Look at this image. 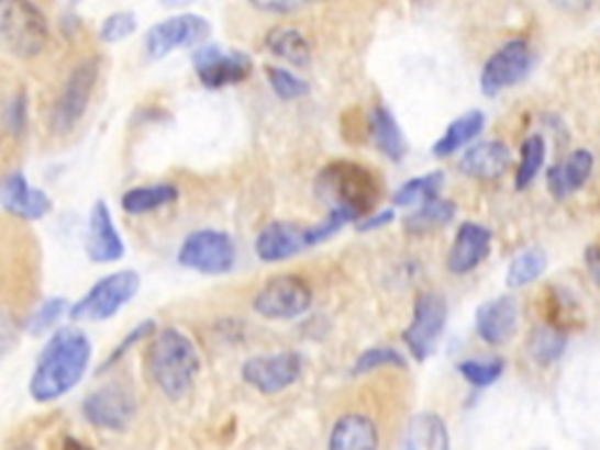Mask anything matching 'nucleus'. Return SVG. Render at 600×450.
I'll list each match as a JSON object with an SVG mask.
<instances>
[{
    "instance_id": "obj_4",
    "label": "nucleus",
    "mask_w": 600,
    "mask_h": 450,
    "mask_svg": "<svg viewBox=\"0 0 600 450\" xmlns=\"http://www.w3.org/2000/svg\"><path fill=\"white\" fill-rule=\"evenodd\" d=\"M316 193L331 206L341 204L357 212L359 218L370 212V206L378 202V181L368 169L352 162H335L326 167L316 179Z\"/></svg>"
},
{
    "instance_id": "obj_9",
    "label": "nucleus",
    "mask_w": 600,
    "mask_h": 450,
    "mask_svg": "<svg viewBox=\"0 0 600 450\" xmlns=\"http://www.w3.org/2000/svg\"><path fill=\"white\" fill-rule=\"evenodd\" d=\"M535 52L523 38H511L498 47L481 71V90L488 97H496L507 88H514L533 71Z\"/></svg>"
},
{
    "instance_id": "obj_18",
    "label": "nucleus",
    "mask_w": 600,
    "mask_h": 450,
    "mask_svg": "<svg viewBox=\"0 0 600 450\" xmlns=\"http://www.w3.org/2000/svg\"><path fill=\"white\" fill-rule=\"evenodd\" d=\"M305 249H310L308 228H300L298 223L273 221L256 237V256L263 263L287 261Z\"/></svg>"
},
{
    "instance_id": "obj_25",
    "label": "nucleus",
    "mask_w": 600,
    "mask_h": 450,
    "mask_svg": "<svg viewBox=\"0 0 600 450\" xmlns=\"http://www.w3.org/2000/svg\"><path fill=\"white\" fill-rule=\"evenodd\" d=\"M179 200V188L174 183H148V185H136L130 188L125 195H122L120 204L122 210L132 216H144L151 212L163 210Z\"/></svg>"
},
{
    "instance_id": "obj_1",
    "label": "nucleus",
    "mask_w": 600,
    "mask_h": 450,
    "mask_svg": "<svg viewBox=\"0 0 600 450\" xmlns=\"http://www.w3.org/2000/svg\"><path fill=\"white\" fill-rule=\"evenodd\" d=\"M92 361V342L76 326L57 328L35 361L29 392L38 404H52L66 396L82 380Z\"/></svg>"
},
{
    "instance_id": "obj_17",
    "label": "nucleus",
    "mask_w": 600,
    "mask_h": 450,
    "mask_svg": "<svg viewBox=\"0 0 600 450\" xmlns=\"http://www.w3.org/2000/svg\"><path fill=\"white\" fill-rule=\"evenodd\" d=\"M492 247V233L481 223L465 221L455 233L446 266L453 274H467L479 268Z\"/></svg>"
},
{
    "instance_id": "obj_3",
    "label": "nucleus",
    "mask_w": 600,
    "mask_h": 450,
    "mask_svg": "<svg viewBox=\"0 0 600 450\" xmlns=\"http://www.w3.org/2000/svg\"><path fill=\"white\" fill-rule=\"evenodd\" d=\"M0 41L14 57H38L49 43V22L33 0H0Z\"/></svg>"
},
{
    "instance_id": "obj_29",
    "label": "nucleus",
    "mask_w": 600,
    "mask_h": 450,
    "mask_svg": "<svg viewBox=\"0 0 600 450\" xmlns=\"http://www.w3.org/2000/svg\"><path fill=\"white\" fill-rule=\"evenodd\" d=\"M455 204L444 198H427L418 204V210L405 218V228L411 233H422L430 228H441V225H448L455 218Z\"/></svg>"
},
{
    "instance_id": "obj_39",
    "label": "nucleus",
    "mask_w": 600,
    "mask_h": 450,
    "mask_svg": "<svg viewBox=\"0 0 600 450\" xmlns=\"http://www.w3.org/2000/svg\"><path fill=\"white\" fill-rule=\"evenodd\" d=\"M254 10L263 14H277V16H287L298 10L308 8L314 0H246Z\"/></svg>"
},
{
    "instance_id": "obj_44",
    "label": "nucleus",
    "mask_w": 600,
    "mask_h": 450,
    "mask_svg": "<svg viewBox=\"0 0 600 450\" xmlns=\"http://www.w3.org/2000/svg\"><path fill=\"white\" fill-rule=\"evenodd\" d=\"M12 342H14V326L8 317L0 315V355H5Z\"/></svg>"
},
{
    "instance_id": "obj_23",
    "label": "nucleus",
    "mask_w": 600,
    "mask_h": 450,
    "mask_svg": "<svg viewBox=\"0 0 600 450\" xmlns=\"http://www.w3.org/2000/svg\"><path fill=\"white\" fill-rule=\"evenodd\" d=\"M401 446L405 450H446L451 446L448 427L436 413H418L403 427Z\"/></svg>"
},
{
    "instance_id": "obj_37",
    "label": "nucleus",
    "mask_w": 600,
    "mask_h": 450,
    "mask_svg": "<svg viewBox=\"0 0 600 450\" xmlns=\"http://www.w3.org/2000/svg\"><path fill=\"white\" fill-rule=\"evenodd\" d=\"M136 31V16L132 12H113L103 20L99 38L103 43H122Z\"/></svg>"
},
{
    "instance_id": "obj_24",
    "label": "nucleus",
    "mask_w": 600,
    "mask_h": 450,
    "mask_svg": "<svg viewBox=\"0 0 600 450\" xmlns=\"http://www.w3.org/2000/svg\"><path fill=\"white\" fill-rule=\"evenodd\" d=\"M368 132H370V138H374L376 148L385 155V158H390L392 162H399L403 158L405 138L390 109L376 106L368 113Z\"/></svg>"
},
{
    "instance_id": "obj_42",
    "label": "nucleus",
    "mask_w": 600,
    "mask_h": 450,
    "mask_svg": "<svg viewBox=\"0 0 600 450\" xmlns=\"http://www.w3.org/2000/svg\"><path fill=\"white\" fill-rule=\"evenodd\" d=\"M392 218H395V210H380L374 216H366L359 225V230H378V228H382V225L390 223Z\"/></svg>"
},
{
    "instance_id": "obj_7",
    "label": "nucleus",
    "mask_w": 600,
    "mask_h": 450,
    "mask_svg": "<svg viewBox=\"0 0 600 450\" xmlns=\"http://www.w3.org/2000/svg\"><path fill=\"white\" fill-rule=\"evenodd\" d=\"M99 80V64L97 61H82L74 68V74L68 76L64 88L52 106L49 125L52 132L68 134L82 120V115L90 109V101Z\"/></svg>"
},
{
    "instance_id": "obj_30",
    "label": "nucleus",
    "mask_w": 600,
    "mask_h": 450,
    "mask_svg": "<svg viewBox=\"0 0 600 450\" xmlns=\"http://www.w3.org/2000/svg\"><path fill=\"white\" fill-rule=\"evenodd\" d=\"M546 266H549V258H546L544 249L527 247L519 256H514V261L509 263L507 284L511 289H519V286L531 284V282L540 280V277L546 270Z\"/></svg>"
},
{
    "instance_id": "obj_20",
    "label": "nucleus",
    "mask_w": 600,
    "mask_h": 450,
    "mask_svg": "<svg viewBox=\"0 0 600 450\" xmlns=\"http://www.w3.org/2000/svg\"><path fill=\"white\" fill-rule=\"evenodd\" d=\"M511 165V153L502 142H481L460 155V171L476 181L502 177Z\"/></svg>"
},
{
    "instance_id": "obj_43",
    "label": "nucleus",
    "mask_w": 600,
    "mask_h": 450,
    "mask_svg": "<svg viewBox=\"0 0 600 450\" xmlns=\"http://www.w3.org/2000/svg\"><path fill=\"white\" fill-rule=\"evenodd\" d=\"M585 261H587V270L591 274V280L600 286V245H591L585 251Z\"/></svg>"
},
{
    "instance_id": "obj_40",
    "label": "nucleus",
    "mask_w": 600,
    "mask_h": 450,
    "mask_svg": "<svg viewBox=\"0 0 600 450\" xmlns=\"http://www.w3.org/2000/svg\"><path fill=\"white\" fill-rule=\"evenodd\" d=\"M546 5L566 16H587L600 5V0H546Z\"/></svg>"
},
{
    "instance_id": "obj_12",
    "label": "nucleus",
    "mask_w": 600,
    "mask_h": 450,
    "mask_svg": "<svg viewBox=\"0 0 600 450\" xmlns=\"http://www.w3.org/2000/svg\"><path fill=\"white\" fill-rule=\"evenodd\" d=\"M136 413L134 392L122 383H109L85 396L82 415L92 427L105 431H125Z\"/></svg>"
},
{
    "instance_id": "obj_22",
    "label": "nucleus",
    "mask_w": 600,
    "mask_h": 450,
    "mask_svg": "<svg viewBox=\"0 0 600 450\" xmlns=\"http://www.w3.org/2000/svg\"><path fill=\"white\" fill-rule=\"evenodd\" d=\"M378 443V427L364 413H345L331 427V450H374Z\"/></svg>"
},
{
    "instance_id": "obj_21",
    "label": "nucleus",
    "mask_w": 600,
    "mask_h": 450,
    "mask_svg": "<svg viewBox=\"0 0 600 450\" xmlns=\"http://www.w3.org/2000/svg\"><path fill=\"white\" fill-rule=\"evenodd\" d=\"M591 171L593 155L587 148H577L566 160L549 167V171H546V185H549V193L556 200H563L585 185L591 179Z\"/></svg>"
},
{
    "instance_id": "obj_19",
    "label": "nucleus",
    "mask_w": 600,
    "mask_h": 450,
    "mask_svg": "<svg viewBox=\"0 0 600 450\" xmlns=\"http://www.w3.org/2000/svg\"><path fill=\"white\" fill-rule=\"evenodd\" d=\"M519 328V303L511 296L486 301L476 310V334L488 345H504Z\"/></svg>"
},
{
    "instance_id": "obj_11",
    "label": "nucleus",
    "mask_w": 600,
    "mask_h": 450,
    "mask_svg": "<svg viewBox=\"0 0 600 450\" xmlns=\"http://www.w3.org/2000/svg\"><path fill=\"white\" fill-rule=\"evenodd\" d=\"M211 36V24L200 14H176L157 22L146 33V55L153 61L169 57L171 52L184 47H196L207 43Z\"/></svg>"
},
{
    "instance_id": "obj_15",
    "label": "nucleus",
    "mask_w": 600,
    "mask_h": 450,
    "mask_svg": "<svg viewBox=\"0 0 600 450\" xmlns=\"http://www.w3.org/2000/svg\"><path fill=\"white\" fill-rule=\"evenodd\" d=\"M85 249L92 263H115L125 256V241H122L113 214L109 204L103 200H97L90 210V218H87V237Z\"/></svg>"
},
{
    "instance_id": "obj_28",
    "label": "nucleus",
    "mask_w": 600,
    "mask_h": 450,
    "mask_svg": "<svg viewBox=\"0 0 600 450\" xmlns=\"http://www.w3.org/2000/svg\"><path fill=\"white\" fill-rule=\"evenodd\" d=\"M568 348V336L560 331L558 326H537L531 331V338H527V355L540 367H552L556 363L563 352Z\"/></svg>"
},
{
    "instance_id": "obj_16",
    "label": "nucleus",
    "mask_w": 600,
    "mask_h": 450,
    "mask_svg": "<svg viewBox=\"0 0 600 450\" xmlns=\"http://www.w3.org/2000/svg\"><path fill=\"white\" fill-rule=\"evenodd\" d=\"M0 206L22 221H41L52 212V198L43 188H35L22 171H10L0 181Z\"/></svg>"
},
{
    "instance_id": "obj_13",
    "label": "nucleus",
    "mask_w": 600,
    "mask_h": 450,
    "mask_svg": "<svg viewBox=\"0 0 600 450\" xmlns=\"http://www.w3.org/2000/svg\"><path fill=\"white\" fill-rule=\"evenodd\" d=\"M192 68L200 82L209 90H221L227 85L244 82L254 71V61L244 52H231L219 45H204L192 55Z\"/></svg>"
},
{
    "instance_id": "obj_32",
    "label": "nucleus",
    "mask_w": 600,
    "mask_h": 450,
    "mask_svg": "<svg viewBox=\"0 0 600 450\" xmlns=\"http://www.w3.org/2000/svg\"><path fill=\"white\" fill-rule=\"evenodd\" d=\"M457 371L474 387H488L498 383L500 375L504 373V359L500 357H486V359H467L457 363Z\"/></svg>"
},
{
    "instance_id": "obj_5",
    "label": "nucleus",
    "mask_w": 600,
    "mask_h": 450,
    "mask_svg": "<svg viewBox=\"0 0 600 450\" xmlns=\"http://www.w3.org/2000/svg\"><path fill=\"white\" fill-rule=\"evenodd\" d=\"M138 289L141 277L134 270H118L105 274L74 307H68V317L74 322L111 319L136 296Z\"/></svg>"
},
{
    "instance_id": "obj_35",
    "label": "nucleus",
    "mask_w": 600,
    "mask_h": 450,
    "mask_svg": "<svg viewBox=\"0 0 600 450\" xmlns=\"http://www.w3.org/2000/svg\"><path fill=\"white\" fill-rule=\"evenodd\" d=\"M68 313V301L66 299H47L43 301L35 313L29 317V334L31 336H43L49 328H55L57 322Z\"/></svg>"
},
{
    "instance_id": "obj_27",
    "label": "nucleus",
    "mask_w": 600,
    "mask_h": 450,
    "mask_svg": "<svg viewBox=\"0 0 600 450\" xmlns=\"http://www.w3.org/2000/svg\"><path fill=\"white\" fill-rule=\"evenodd\" d=\"M266 47L275 57L285 59L298 68H305L312 59L310 41L293 26H275L266 36Z\"/></svg>"
},
{
    "instance_id": "obj_8",
    "label": "nucleus",
    "mask_w": 600,
    "mask_h": 450,
    "mask_svg": "<svg viewBox=\"0 0 600 450\" xmlns=\"http://www.w3.org/2000/svg\"><path fill=\"white\" fill-rule=\"evenodd\" d=\"M254 313L266 319H296L312 305V289L296 274H277L254 296Z\"/></svg>"
},
{
    "instance_id": "obj_10",
    "label": "nucleus",
    "mask_w": 600,
    "mask_h": 450,
    "mask_svg": "<svg viewBox=\"0 0 600 450\" xmlns=\"http://www.w3.org/2000/svg\"><path fill=\"white\" fill-rule=\"evenodd\" d=\"M446 319L448 305L444 296H438L434 291L420 293L413 305V319L403 331L405 348L418 361H425L436 350L441 336H444Z\"/></svg>"
},
{
    "instance_id": "obj_36",
    "label": "nucleus",
    "mask_w": 600,
    "mask_h": 450,
    "mask_svg": "<svg viewBox=\"0 0 600 450\" xmlns=\"http://www.w3.org/2000/svg\"><path fill=\"white\" fill-rule=\"evenodd\" d=\"M382 367H405V359L395 348H370L357 357L355 367H352V373L364 375Z\"/></svg>"
},
{
    "instance_id": "obj_6",
    "label": "nucleus",
    "mask_w": 600,
    "mask_h": 450,
    "mask_svg": "<svg viewBox=\"0 0 600 450\" xmlns=\"http://www.w3.org/2000/svg\"><path fill=\"white\" fill-rule=\"evenodd\" d=\"M179 263L200 274H225L237 263L235 239L221 230H196L190 233L179 249Z\"/></svg>"
},
{
    "instance_id": "obj_34",
    "label": "nucleus",
    "mask_w": 600,
    "mask_h": 450,
    "mask_svg": "<svg viewBox=\"0 0 600 450\" xmlns=\"http://www.w3.org/2000/svg\"><path fill=\"white\" fill-rule=\"evenodd\" d=\"M266 74H268V82H270L273 92L281 101H293V99H300L310 92V85L303 78H298L291 71H287V68L268 66Z\"/></svg>"
},
{
    "instance_id": "obj_26",
    "label": "nucleus",
    "mask_w": 600,
    "mask_h": 450,
    "mask_svg": "<svg viewBox=\"0 0 600 450\" xmlns=\"http://www.w3.org/2000/svg\"><path fill=\"white\" fill-rule=\"evenodd\" d=\"M484 125H486V115L481 111H467L465 115L453 120V123L446 127L444 136H441L432 146V155L434 158H448V155L457 153L469 142H474V138L481 134Z\"/></svg>"
},
{
    "instance_id": "obj_45",
    "label": "nucleus",
    "mask_w": 600,
    "mask_h": 450,
    "mask_svg": "<svg viewBox=\"0 0 600 450\" xmlns=\"http://www.w3.org/2000/svg\"><path fill=\"white\" fill-rule=\"evenodd\" d=\"M160 3L165 8H186V5L192 3V0H160Z\"/></svg>"
},
{
    "instance_id": "obj_41",
    "label": "nucleus",
    "mask_w": 600,
    "mask_h": 450,
    "mask_svg": "<svg viewBox=\"0 0 600 450\" xmlns=\"http://www.w3.org/2000/svg\"><path fill=\"white\" fill-rule=\"evenodd\" d=\"M8 120H10L12 132H14V134H22V130H24V125H26V97H24V94H16V97H14V103L10 106Z\"/></svg>"
},
{
    "instance_id": "obj_33",
    "label": "nucleus",
    "mask_w": 600,
    "mask_h": 450,
    "mask_svg": "<svg viewBox=\"0 0 600 450\" xmlns=\"http://www.w3.org/2000/svg\"><path fill=\"white\" fill-rule=\"evenodd\" d=\"M441 183H444V175H441V171H432V175L411 179L397 190V195H395L392 202H395V206H415L422 200L438 195Z\"/></svg>"
},
{
    "instance_id": "obj_38",
    "label": "nucleus",
    "mask_w": 600,
    "mask_h": 450,
    "mask_svg": "<svg viewBox=\"0 0 600 450\" xmlns=\"http://www.w3.org/2000/svg\"><path fill=\"white\" fill-rule=\"evenodd\" d=\"M155 322L153 319H146V322H141L136 328H134V331H130L127 336H125V340H122L120 345H118V350L115 352H111V357L109 359H105L103 361V367H101V371H105V369H111L113 367V363L115 361H120L122 357H125V352L130 350V348H134V345L138 342V340H144V338H151L153 334H155Z\"/></svg>"
},
{
    "instance_id": "obj_2",
    "label": "nucleus",
    "mask_w": 600,
    "mask_h": 450,
    "mask_svg": "<svg viewBox=\"0 0 600 450\" xmlns=\"http://www.w3.org/2000/svg\"><path fill=\"white\" fill-rule=\"evenodd\" d=\"M146 367L153 383L160 387L169 400H181L186 396L202 369L200 352L181 328L165 326L151 336Z\"/></svg>"
},
{
    "instance_id": "obj_31",
    "label": "nucleus",
    "mask_w": 600,
    "mask_h": 450,
    "mask_svg": "<svg viewBox=\"0 0 600 450\" xmlns=\"http://www.w3.org/2000/svg\"><path fill=\"white\" fill-rule=\"evenodd\" d=\"M544 158H546L544 138L540 134L527 136L521 146V160H519L516 177H514V183L519 190H525L535 181V177L540 175V169L544 165Z\"/></svg>"
},
{
    "instance_id": "obj_14",
    "label": "nucleus",
    "mask_w": 600,
    "mask_h": 450,
    "mask_svg": "<svg viewBox=\"0 0 600 450\" xmlns=\"http://www.w3.org/2000/svg\"><path fill=\"white\" fill-rule=\"evenodd\" d=\"M303 373V359L296 352L258 355L244 361L242 378L260 394H279L291 387Z\"/></svg>"
}]
</instances>
